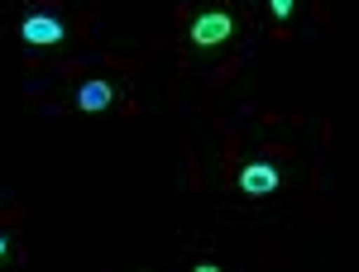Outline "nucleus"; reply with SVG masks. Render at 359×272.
Instances as JSON below:
<instances>
[{
    "instance_id": "423d86ee",
    "label": "nucleus",
    "mask_w": 359,
    "mask_h": 272,
    "mask_svg": "<svg viewBox=\"0 0 359 272\" xmlns=\"http://www.w3.org/2000/svg\"><path fill=\"white\" fill-rule=\"evenodd\" d=\"M5 248H10V239H5V234H0V258H5Z\"/></svg>"
},
{
    "instance_id": "20e7f679",
    "label": "nucleus",
    "mask_w": 359,
    "mask_h": 272,
    "mask_svg": "<svg viewBox=\"0 0 359 272\" xmlns=\"http://www.w3.org/2000/svg\"><path fill=\"white\" fill-rule=\"evenodd\" d=\"M111 96H115L111 82H82V86H77V106H82V110H106V106H111Z\"/></svg>"
},
{
    "instance_id": "f03ea898",
    "label": "nucleus",
    "mask_w": 359,
    "mask_h": 272,
    "mask_svg": "<svg viewBox=\"0 0 359 272\" xmlns=\"http://www.w3.org/2000/svg\"><path fill=\"white\" fill-rule=\"evenodd\" d=\"M20 38L34 43V48H53V43L67 38V29H62V20H53V15H29L25 24H20Z\"/></svg>"
},
{
    "instance_id": "f257e3e1",
    "label": "nucleus",
    "mask_w": 359,
    "mask_h": 272,
    "mask_svg": "<svg viewBox=\"0 0 359 272\" xmlns=\"http://www.w3.org/2000/svg\"><path fill=\"white\" fill-rule=\"evenodd\" d=\"M230 34H235V20L225 10H206V15L192 20V48L196 53H211V48L230 43Z\"/></svg>"
},
{
    "instance_id": "39448f33",
    "label": "nucleus",
    "mask_w": 359,
    "mask_h": 272,
    "mask_svg": "<svg viewBox=\"0 0 359 272\" xmlns=\"http://www.w3.org/2000/svg\"><path fill=\"white\" fill-rule=\"evenodd\" d=\"M292 5H297V0H269V10H273V20H278V24H283V20L292 15Z\"/></svg>"
},
{
    "instance_id": "7ed1b4c3",
    "label": "nucleus",
    "mask_w": 359,
    "mask_h": 272,
    "mask_svg": "<svg viewBox=\"0 0 359 272\" xmlns=\"http://www.w3.org/2000/svg\"><path fill=\"white\" fill-rule=\"evenodd\" d=\"M278 182H283V172H278L273 163H249L245 172H240V191H245V196H273Z\"/></svg>"
}]
</instances>
